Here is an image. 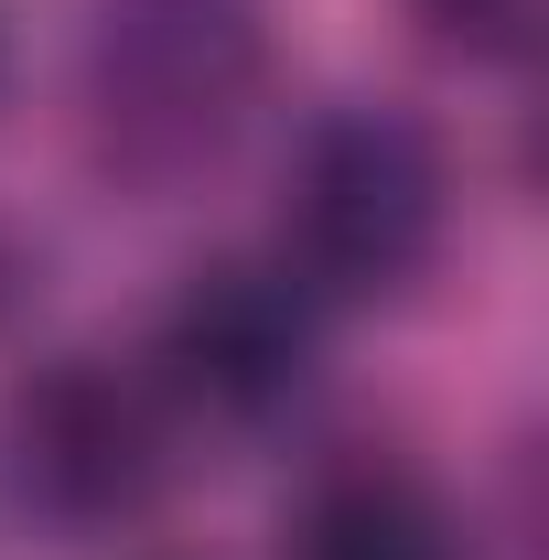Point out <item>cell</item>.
<instances>
[{"label":"cell","mask_w":549,"mask_h":560,"mask_svg":"<svg viewBox=\"0 0 549 560\" xmlns=\"http://www.w3.org/2000/svg\"><path fill=\"white\" fill-rule=\"evenodd\" d=\"M270 0H86L75 22V119L119 195H195L237 162L270 108Z\"/></svg>","instance_id":"6da1fadb"},{"label":"cell","mask_w":549,"mask_h":560,"mask_svg":"<svg viewBox=\"0 0 549 560\" xmlns=\"http://www.w3.org/2000/svg\"><path fill=\"white\" fill-rule=\"evenodd\" d=\"M453 226V162L420 108L335 97L280 162V270L313 302H399Z\"/></svg>","instance_id":"7a4b0ae2"},{"label":"cell","mask_w":549,"mask_h":560,"mask_svg":"<svg viewBox=\"0 0 549 560\" xmlns=\"http://www.w3.org/2000/svg\"><path fill=\"white\" fill-rule=\"evenodd\" d=\"M173 399L108 366V355H55L11 388V486L66 539H119L173 495Z\"/></svg>","instance_id":"3957f363"},{"label":"cell","mask_w":549,"mask_h":560,"mask_svg":"<svg viewBox=\"0 0 549 560\" xmlns=\"http://www.w3.org/2000/svg\"><path fill=\"white\" fill-rule=\"evenodd\" d=\"M313 366H324V302L280 259H215L151 324V388L173 399V420L270 431L302 410Z\"/></svg>","instance_id":"277c9868"},{"label":"cell","mask_w":549,"mask_h":560,"mask_svg":"<svg viewBox=\"0 0 549 560\" xmlns=\"http://www.w3.org/2000/svg\"><path fill=\"white\" fill-rule=\"evenodd\" d=\"M291 560H453V517L399 464H344V475L313 486L302 528H291Z\"/></svg>","instance_id":"5b68a950"},{"label":"cell","mask_w":549,"mask_h":560,"mask_svg":"<svg viewBox=\"0 0 549 560\" xmlns=\"http://www.w3.org/2000/svg\"><path fill=\"white\" fill-rule=\"evenodd\" d=\"M420 22L475 66H517L528 33H539V0H420Z\"/></svg>","instance_id":"8992f818"}]
</instances>
